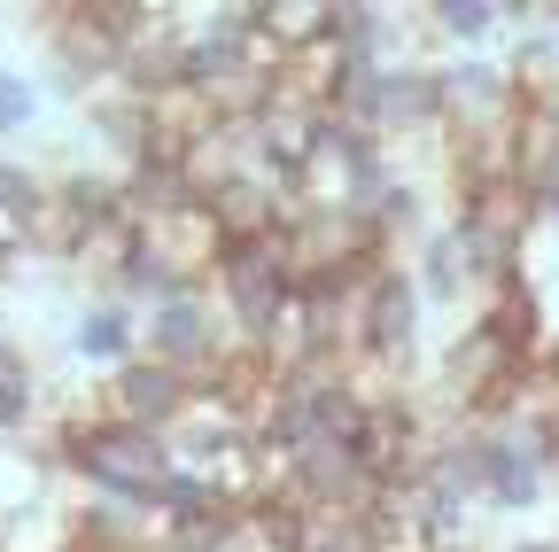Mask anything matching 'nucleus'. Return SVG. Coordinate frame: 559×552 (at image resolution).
Instances as JSON below:
<instances>
[{
  "label": "nucleus",
  "instance_id": "f257e3e1",
  "mask_svg": "<svg viewBox=\"0 0 559 552\" xmlns=\"http://www.w3.org/2000/svg\"><path fill=\"white\" fill-rule=\"evenodd\" d=\"M187 404H194V381L179 374V366H164V359H132V366H117L109 374V389H102V421H124V428H148V436H171L179 421H187Z\"/></svg>",
  "mask_w": 559,
  "mask_h": 552
},
{
  "label": "nucleus",
  "instance_id": "f03ea898",
  "mask_svg": "<svg viewBox=\"0 0 559 552\" xmlns=\"http://www.w3.org/2000/svg\"><path fill=\"white\" fill-rule=\"evenodd\" d=\"M70 351H79L86 366H132L140 359V327H132V304L102 296L79 312V327H70Z\"/></svg>",
  "mask_w": 559,
  "mask_h": 552
},
{
  "label": "nucleus",
  "instance_id": "7ed1b4c3",
  "mask_svg": "<svg viewBox=\"0 0 559 552\" xmlns=\"http://www.w3.org/2000/svg\"><path fill=\"white\" fill-rule=\"evenodd\" d=\"M257 16H264V32L288 47V55L334 39V9H326V0H257Z\"/></svg>",
  "mask_w": 559,
  "mask_h": 552
},
{
  "label": "nucleus",
  "instance_id": "20e7f679",
  "mask_svg": "<svg viewBox=\"0 0 559 552\" xmlns=\"http://www.w3.org/2000/svg\"><path fill=\"white\" fill-rule=\"evenodd\" d=\"M436 32L443 39H489L498 32V16H506V0H436Z\"/></svg>",
  "mask_w": 559,
  "mask_h": 552
},
{
  "label": "nucleus",
  "instance_id": "39448f33",
  "mask_svg": "<svg viewBox=\"0 0 559 552\" xmlns=\"http://www.w3.org/2000/svg\"><path fill=\"white\" fill-rule=\"evenodd\" d=\"M32 421H39V381H32V374L0 381V428H9V436H24Z\"/></svg>",
  "mask_w": 559,
  "mask_h": 552
},
{
  "label": "nucleus",
  "instance_id": "423d86ee",
  "mask_svg": "<svg viewBox=\"0 0 559 552\" xmlns=\"http://www.w3.org/2000/svg\"><path fill=\"white\" fill-rule=\"evenodd\" d=\"M24 117H32V86L16 71H0V132H16Z\"/></svg>",
  "mask_w": 559,
  "mask_h": 552
},
{
  "label": "nucleus",
  "instance_id": "0eeeda50",
  "mask_svg": "<svg viewBox=\"0 0 559 552\" xmlns=\"http://www.w3.org/2000/svg\"><path fill=\"white\" fill-rule=\"evenodd\" d=\"M39 195H47V187H39L32 172H16V164H0V202H16V211H32Z\"/></svg>",
  "mask_w": 559,
  "mask_h": 552
},
{
  "label": "nucleus",
  "instance_id": "6e6552de",
  "mask_svg": "<svg viewBox=\"0 0 559 552\" xmlns=\"http://www.w3.org/2000/svg\"><path fill=\"white\" fill-rule=\"evenodd\" d=\"M16 374H32V366H24V342L0 334V381H16Z\"/></svg>",
  "mask_w": 559,
  "mask_h": 552
}]
</instances>
